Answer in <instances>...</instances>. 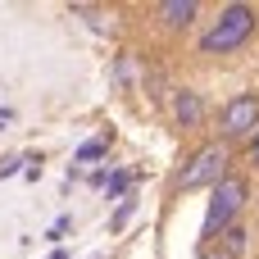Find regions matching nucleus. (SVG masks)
<instances>
[{
    "mask_svg": "<svg viewBox=\"0 0 259 259\" xmlns=\"http://www.w3.org/2000/svg\"><path fill=\"white\" fill-rule=\"evenodd\" d=\"M250 36H255V9L250 5H228L219 14V23L200 36V50L205 55H228V50H241Z\"/></svg>",
    "mask_w": 259,
    "mask_h": 259,
    "instance_id": "1",
    "label": "nucleus"
},
{
    "mask_svg": "<svg viewBox=\"0 0 259 259\" xmlns=\"http://www.w3.org/2000/svg\"><path fill=\"white\" fill-rule=\"evenodd\" d=\"M246 178H237V173H228L219 187H214V200H209V214H205V228H200V241H219L228 228H232V219L241 214V205H246Z\"/></svg>",
    "mask_w": 259,
    "mask_h": 259,
    "instance_id": "2",
    "label": "nucleus"
},
{
    "mask_svg": "<svg viewBox=\"0 0 259 259\" xmlns=\"http://www.w3.org/2000/svg\"><path fill=\"white\" fill-rule=\"evenodd\" d=\"M228 164H232V155H228V146H200L196 155H191V164L182 168V178H178V187L182 191H200V187H219L223 178H228Z\"/></svg>",
    "mask_w": 259,
    "mask_h": 259,
    "instance_id": "3",
    "label": "nucleus"
},
{
    "mask_svg": "<svg viewBox=\"0 0 259 259\" xmlns=\"http://www.w3.org/2000/svg\"><path fill=\"white\" fill-rule=\"evenodd\" d=\"M259 127V96L255 91H241L223 105V137L228 141H241V137H255Z\"/></svg>",
    "mask_w": 259,
    "mask_h": 259,
    "instance_id": "4",
    "label": "nucleus"
},
{
    "mask_svg": "<svg viewBox=\"0 0 259 259\" xmlns=\"http://www.w3.org/2000/svg\"><path fill=\"white\" fill-rule=\"evenodd\" d=\"M173 118H178L182 132L200 127V118H205V100H200L191 87H178V91H173Z\"/></svg>",
    "mask_w": 259,
    "mask_h": 259,
    "instance_id": "5",
    "label": "nucleus"
},
{
    "mask_svg": "<svg viewBox=\"0 0 259 259\" xmlns=\"http://www.w3.org/2000/svg\"><path fill=\"white\" fill-rule=\"evenodd\" d=\"M196 14H200L196 0H164V5H159V18H164L168 27H187Z\"/></svg>",
    "mask_w": 259,
    "mask_h": 259,
    "instance_id": "6",
    "label": "nucleus"
},
{
    "mask_svg": "<svg viewBox=\"0 0 259 259\" xmlns=\"http://www.w3.org/2000/svg\"><path fill=\"white\" fill-rule=\"evenodd\" d=\"M246 237H250V232L232 223V228L223 232V246H219V250H223V255H228V259H241V255H246Z\"/></svg>",
    "mask_w": 259,
    "mask_h": 259,
    "instance_id": "7",
    "label": "nucleus"
},
{
    "mask_svg": "<svg viewBox=\"0 0 259 259\" xmlns=\"http://www.w3.org/2000/svg\"><path fill=\"white\" fill-rule=\"evenodd\" d=\"M105 150H109V141H105V137H96V141H82L73 159H77V164H91V159H105Z\"/></svg>",
    "mask_w": 259,
    "mask_h": 259,
    "instance_id": "8",
    "label": "nucleus"
},
{
    "mask_svg": "<svg viewBox=\"0 0 259 259\" xmlns=\"http://www.w3.org/2000/svg\"><path fill=\"white\" fill-rule=\"evenodd\" d=\"M127 182H132V173H114V182H109V196H123V191H127Z\"/></svg>",
    "mask_w": 259,
    "mask_h": 259,
    "instance_id": "9",
    "label": "nucleus"
},
{
    "mask_svg": "<svg viewBox=\"0 0 259 259\" xmlns=\"http://www.w3.org/2000/svg\"><path fill=\"white\" fill-rule=\"evenodd\" d=\"M250 159H255V168H259V132H255V141H250Z\"/></svg>",
    "mask_w": 259,
    "mask_h": 259,
    "instance_id": "10",
    "label": "nucleus"
},
{
    "mask_svg": "<svg viewBox=\"0 0 259 259\" xmlns=\"http://www.w3.org/2000/svg\"><path fill=\"white\" fill-rule=\"evenodd\" d=\"M200 259H228V255H223V250H205Z\"/></svg>",
    "mask_w": 259,
    "mask_h": 259,
    "instance_id": "11",
    "label": "nucleus"
}]
</instances>
